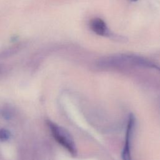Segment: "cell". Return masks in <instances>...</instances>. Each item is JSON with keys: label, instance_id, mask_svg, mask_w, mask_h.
<instances>
[{"label": "cell", "instance_id": "cell-4", "mask_svg": "<svg viewBox=\"0 0 160 160\" xmlns=\"http://www.w3.org/2000/svg\"><path fill=\"white\" fill-rule=\"evenodd\" d=\"M91 30L96 34L101 36H112L105 21L99 18H94L90 20L89 23Z\"/></svg>", "mask_w": 160, "mask_h": 160}, {"label": "cell", "instance_id": "cell-2", "mask_svg": "<svg viewBox=\"0 0 160 160\" xmlns=\"http://www.w3.org/2000/svg\"><path fill=\"white\" fill-rule=\"evenodd\" d=\"M49 129L56 141L64 148L72 156L77 154V148L72 137L64 128L51 122L48 121Z\"/></svg>", "mask_w": 160, "mask_h": 160}, {"label": "cell", "instance_id": "cell-3", "mask_svg": "<svg viewBox=\"0 0 160 160\" xmlns=\"http://www.w3.org/2000/svg\"><path fill=\"white\" fill-rule=\"evenodd\" d=\"M136 119L133 114H130L126 127L125 144L122 151V160H132L131 156V141L135 128Z\"/></svg>", "mask_w": 160, "mask_h": 160}, {"label": "cell", "instance_id": "cell-6", "mask_svg": "<svg viewBox=\"0 0 160 160\" xmlns=\"http://www.w3.org/2000/svg\"><path fill=\"white\" fill-rule=\"evenodd\" d=\"M12 111L11 108V107H6L4 108L3 111H2V114L4 118L6 119H10L12 116Z\"/></svg>", "mask_w": 160, "mask_h": 160}, {"label": "cell", "instance_id": "cell-7", "mask_svg": "<svg viewBox=\"0 0 160 160\" xmlns=\"http://www.w3.org/2000/svg\"><path fill=\"white\" fill-rule=\"evenodd\" d=\"M131 1H138V0H131Z\"/></svg>", "mask_w": 160, "mask_h": 160}, {"label": "cell", "instance_id": "cell-1", "mask_svg": "<svg viewBox=\"0 0 160 160\" xmlns=\"http://www.w3.org/2000/svg\"><path fill=\"white\" fill-rule=\"evenodd\" d=\"M99 66L103 68H131L142 67L153 68L160 71V66L154 62L134 54H117L101 59Z\"/></svg>", "mask_w": 160, "mask_h": 160}, {"label": "cell", "instance_id": "cell-5", "mask_svg": "<svg viewBox=\"0 0 160 160\" xmlns=\"http://www.w3.org/2000/svg\"><path fill=\"white\" fill-rule=\"evenodd\" d=\"M10 138V132L8 130L5 129H0V140L5 141Z\"/></svg>", "mask_w": 160, "mask_h": 160}]
</instances>
